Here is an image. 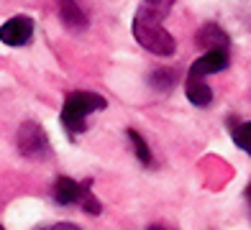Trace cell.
I'll use <instances>...</instances> for the list:
<instances>
[{"label":"cell","instance_id":"obj_3","mask_svg":"<svg viewBox=\"0 0 251 230\" xmlns=\"http://www.w3.org/2000/svg\"><path fill=\"white\" fill-rule=\"evenodd\" d=\"M18 151L26 159H47L51 154L49 138L41 125L36 123H24L18 128Z\"/></svg>","mask_w":251,"mask_h":230},{"label":"cell","instance_id":"obj_8","mask_svg":"<svg viewBox=\"0 0 251 230\" xmlns=\"http://www.w3.org/2000/svg\"><path fill=\"white\" fill-rule=\"evenodd\" d=\"M59 3V18L67 28H72V31H82L87 26V18L82 13V8H79L75 0H56Z\"/></svg>","mask_w":251,"mask_h":230},{"label":"cell","instance_id":"obj_2","mask_svg":"<svg viewBox=\"0 0 251 230\" xmlns=\"http://www.w3.org/2000/svg\"><path fill=\"white\" fill-rule=\"evenodd\" d=\"M105 105H108L105 97L95 95V92H72V95H67L62 105V125L70 136L82 133L87 128V115L102 110Z\"/></svg>","mask_w":251,"mask_h":230},{"label":"cell","instance_id":"obj_17","mask_svg":"<svg viewBox=\"0 0 251 230\" xmlns=\"http://www.w3.org/2000/svg\"><path fill=\"white\" fill-rule=\"evenodd\" d=\"M0 230H5V228H3V225H0Z\"/></svg>","mask_w":251,"mask_h":230},{"label":"cell","instance_id":"obj_6","mask_svg":"<svg viewBox=\"0 0 251 230\" xmlns=\"http://www.w3.org/2000/svg\"><path fill=\"white\" fill-rule=\"evenodd\" d=\"M85 182L79 184V182H75L70 177H59V179H56V184H54V200L59 202V205H75V202H79L82 189H85Z\"/></svg>","mask_w":251,"mask_h":230},{"label":"cell","instance_id":"obj_16","mask_svg":"<svg viewBox=\"0 0 251 230\" xmlns=\"http://www.w3.org/2000/svg\"><path fill=\"white\" fill-rule=\"evenodd\" d=\"M146 230H167V228H162V225H149Z\"/></svg>","mask_w":251,"mask_h":230},{"label":"cell","instance_id":"obj_12","mask_svg":"<svg viewBox=\"0 0 251 230\" xmlns=\"http://www.w3.org/2000/svg\"><path fill=\"white\" fill-rule=\"evenodd\" d=\"M90 184H93V182H85V189H82V197H79V202L77 205H82V210L85 212H90V215H100V210H102V207H100V202L95 200V194L93 192H90Z\"/></svg>","mask_w":251,"mask_h":230},{"label":"cell","instance_id":"obj_15","mask_svg":"<svg viewBox=\"0 0 251 230\" xmlns=\"http://www.w3.org/2000/svg\"><path fill=\"white\" fill-rule=\"evenodd\" d=\"M244 194H246V202L251 205V184H249V187H246V192H244Z\"/></svg>","mask_w":251,"mask_h":230},{"label":"cell","instance_id":"obj_11","mask_svg":"<svg viewBox=\"0 0 251 230\" xmlns=\"http://www.w3.org/2000/svg\"><path fill=\"white\" fill-rule=\"evenodd\" d=\"M126 136L131 138V143H133V148H136V159H139L141 164L149 166V164H151V151H149V146H146V141H144V138L136 133V131H128Z\"/></svg>","mask_w":251,"mask_h":230},{"label":"cell","instance_id":"obj_5","mask_svg":"<svg viewBox=\"0 0 251 230\" xmlns=\"http://www.w3.org/2000/svg\"><path fill=\"white\" fill-rule=\"evenodd\" d=\"M228 67V49H213V51H205L200 59L190 67V74L187 77H198L205 79L208 74H215L221 69Z\"/></svg>","mask_w":251,"mask_h":230},{"label":"cell","instance_id":"obj_9","mask_svg":"<svg viewBox=\"0 0 251 230\" xmlns=\"http://www.w3.org/2000/svg\"><path fill=\"white\" fill-rule=\"evenodd\" d=\"M187 100L192 102V105H198V108H205V105H210V100H213V92L210 87L205 85V79H198V77H187Z\"/></svg>","mask_w":251,"mask_h":230},{"label":"cell","instance_id":"obj_13","mask_svg":"<svg viewBox=\"0 0 251 230\" xmlns=\"http://www.w3.org/2000/svg\"><path fill=\"white\" fill-rule=\"evenodd\" d=\"M151 85H154L156 90H172V85H175V72H172V69H159V72L151 74Z\"/></svg>","mask_w":251,"mask_h":230},{"label":"cell","instance_id":"obj_4","mask_svg":"<svg viewBox=\"0 0 251 230\" xmlns=\"http://www.w3.org/2000/svg\"><path fill=\"white\" fill-rule=\"evenodd\" d=\"M33 36V21L26 16H16L0 26V41L8 46H24Z\"/></svg>","mask_w":251,"mask_h":230},{"label":"cell","instance_id":"obj_14","mask_svg":"<svg viewBox=\"0 0 251 230\" xmlns=\"http://www.w3.org/2000/svg\"><path fill=\"white\" fill-rule=\"evenodd\" d=\"M39 230H79L77 225H70V223H59V225H51V228H39Z\"/></svg>","mask_w":251,"mask_h":230},{"label":"cell","instance_id":"obj_10","mask_svg":"<svg viewBox=\"0 0 251 230\" xmlns=\"http://www.w3.org/2000/svg\"><path fill=\"white\" fill-rule=\"evenodd\" d=\"M233 143L241 148V151H246L251 156V123H241V125H236L233 128Z\"/></svg>","mask_w":251,"mask_h":230},{"label":"cell","instance_id":"obj_7","mask_svg":"<svg viewBox=\"0 0 251 230\" xmlns=\"http://www.w3.org/2000/svg\"><path fill=\"white\" fill-rule=\"evenodd\" d=\"M198 46L205 51H213V49H228V36L223 33V28H218L215 23H205V26L198 31Z\"/></svg>","mask_w":251,"mask_h":230},{"label":"cell","instance_id":"obj_1","mask_svg":"<svg viewBox=\"0 0 251 230\" xmlns=\"http://www.w3.org/2000/svg\"><path fill=\"white\" fill-rule=\"evenodd\" d=\"M162 16H167V8L162 3L159 5L144 3L136 10V18H133V36L146 51L156 56H169L175 54V39L162 26Z\"/></svg>","mask_w":251,"mask_h":230}]
</instances>
